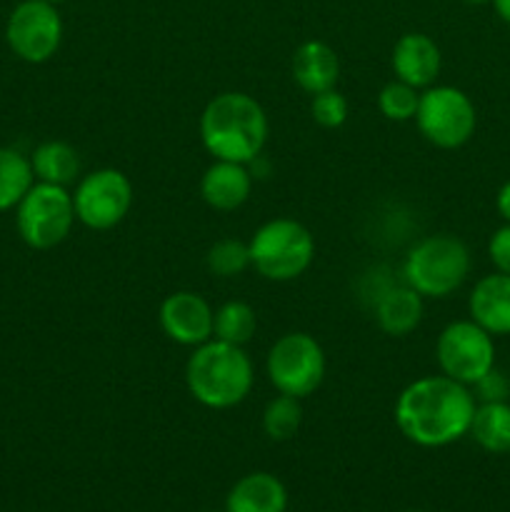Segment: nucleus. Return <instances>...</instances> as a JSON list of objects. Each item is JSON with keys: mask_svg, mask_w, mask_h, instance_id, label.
<instances>
[{"mask_svg": "<svg viewBox=\"0 0 510 512\" xmlns=\"http://www.w3.org/2000/svg\"><path fill=\"white\" fill-rule=\"evenodd\" d=\"M475 395L448 375H425L405 385L395 400V425L420 448H445L470 430Z\"/></svg>", "mask_w": 510, "mask_h": 512, "instance_id": "f257e3e1", "label": "nucleus"}, {"mask_svg": "<svg viewBox=\"0 0 510 512\" xmlns=\"http://www.w3.org/2000/svg\"><path fill=\"white\" fill-rule=\"evenodd\" d=\"M200 140L215 160L250 163L268 140V115L245 93H220L200 115Z\"/></svg>", "mask_w": 510, "mask_h": 512, "instance_id": "f03ea898", "label": "nucleus"}, {"mask_svg": "<svg viewBox=\"0 0 510 512\" xmlns=\"http://www.w3.org/2000/svg\"><path fill=\"white\" fill-rule=\"evenodd\" d=\"M253 363L240 345L210 338L198 345L185 365V383L200 405L228 410L243 403L253 390Z\"/></svg>", "mask_w": 510, "mask_h": 512, "instance_id": "7ed1b4c3", "label": "nucleus"}, {"mask_svg": "<svg viewBox=\"0 0 510 512\" xmlns=\"http://www.w3.org/2000/svg\"><path fill=\"white\" fill-rule=\"evenodd\" d=\"M470 273V250L448 233L428 235L410 248L403 265L405 285L423 298H448Z\"/></svg>", "mask_w": 510, "mask_h": 512, "instance_id": "20e7f679", "label": "nucleus"}, {"mask_svg": "<svg viewBox=\"0 0 510 512\" xmlns=\"http://www.w3.org/2000/svg\"><path fill=\"white\" fill-rule=\"evenodd\" d=\"M250 265L265 280L288 283L300 278L315 258V240L303 223L275 218L260 225L248 243Z\"/></svg>", "mask_w": 510, "mask_h": 512, "instance_id": "39448f33", "label": "nucleus"}, {"mask_svg": "<svg viewBox=\"0 0 510 512\" xmlns=\"http://www.w3.org/2000/svg\"><path fill=\"white\" fill-rule=\"evenodd\" d=\"M420 135L440 150L463 148L475 135L478 113L468 95L453 85H430L420 93L415 113Z\"/></svg>", "mask_w": 510, "mask_h": 512, "instance_id": "423d86ee", "label": "nucleus"}, {"mask_svg": "<svg viewBox=\"0 0 510 512\" xmlns=\"http://www.w3.org/2000/svg\"><path fill=\"white\" fill-rule=\"evenodd\" d=\"M73 193L63 185L33 183L18 203V233L25 245L35 250H50L63 243L75 223Z\"/></svg>", "mask_w": 510, "mask_h": 512, "instance_id": "0eeeda50", "label": "nucleus"}, {"mask_svg": "<svg viewBox=\"0 0 510 512\" xmlns=\"http://www.w3.org/2000/svg\"><path fill=\"white\" fill-rule=\"evenodd\" d=\"M265 373L278 393L303 400L323 383L325 353L313 335L285 333L270 348Z\"/></svg>", "mask_w": 510, "mask_h": 512, "instance_id": "6e6552de", "label": "nucleus"}, {"mask_svg": "<svg viewBox=\"0 0 510 512\" xmlns=\"http://www.w3.org/2000/svg\"><path fill=\"white\" fill-rule=\"evenodd\" d=\"M440 373L473 388L485 373L495 368L493 335L473 320H455L445 325L435 343Z\"/></svg>", "mask_w": 510, "mask_h": 512, "instance_id": "1a4fd4ad", "label": "nucleus"}, {"mask_svg": "<svg viewBox=\"0 0 510 512\" xmlns=\"http://www.w3.org/2000/svg\"><path fill=\"white\" fill-rule=\"evenodd\" d=\"M75 218L90 230H110L123 223L133 208V183L115 168L83 175L73 193Z\"/></svg>", "mask_w": 510, "mask_h": 512, "instance_id": "9d476101", "label": "nucleus"}, {"mask_svg": "<svg viewBox=\"0 0 510 512\" xmlns=\"http://www.w3.org/2000/svg\"><path fill=\"white\" fill-rule=\"evenodd\" d=\"M10 50L25 63H45L63 43V18L58 5L48 0H23L10 13L5 25Z\"/></svg>", "mask_w": 510, "mask_h": 512, "instance_id": "9b49d317", "label": "nucleus"}, {"mask_svg": "<svg viewBox=\"0 0 510 512\" xmlns=\"http://www.w3.org/2000/svg\"><path fill=\"white\" fill-rule=\"evenodd\" d=\"M160 328L173 343L198 348L213 338V308L208 300L190 290L168 295L160 305Z\"/></svg>", "mask_w": 510, "mask_h": 512, "instance_id": "f8f14e48", "label": "nucleus"}, {"mask_svg": "<svg viewBox=\"0 0 510 512\" xmlns=\"http://www.w3.org/2000/svg\"><path fill=\"white\" fill-rule=\"evenodd\" d=\"M390 65L395 70V78L413 88H430L438 80L443 55L438 43L425 33H405L400 35L393 48Z\"/></svg>", "mask_w": 510, "mask_h": 512, "instance_id": "ddd939ff", "label": "nucleus"}, {"mask_svg": "<svg viewBox=\"0 0 510 512\" xmlns=\"http://www.w3.org/2000/svg\"><path fill=\"white\" fill-rule=\"evenodd\" d=\"M470 320L485 333L510 335V275L490 273L475 283L468 298Z\"/></svg>", "mask_w": 510, "mask_h": 512, "instance_id": "4468645a", "label": "nucleus"}, {"mask_svg": "<svg viewBox=\"0 0 510 512\" xmlns=\"http://www.w3.org/2000/svg\"><path fill=\"white\" fill-rule=\"evenodd\" d=\"M250 190H253V175L243 163H230V160H215L200 180L203 200L220 213L238 210L250 198Z\"/></svg>", "mask_w": 510, "mask_h": 512, "instance_id": "2eb2a0df", "label": "nucleus"}, {"mask_svg": "<svg viewBox=\"0 0 510 512\" xmlns=\"http://www.w3.org/2000/svg\"><path fill=\"white\" fill-rule=\"evenodd\" d=\"M288 490L270 473H248L228 490L225 512H285Z\"/></svg>", "mask_w": 510, "mask_h": 512, "instance_id": "dca6fc26", "label": "nucleus"}, {"mask_svg": "<svg viewBox=\"0 0 510 512\" xmlns=\"http://www.w3.org/2000/svg\"><path fill=\"white\" fill-rule=\"evenodd\" d=\"M340 75V60L335 50L323 40H308L298 45L293 53V80L305 90L315 95L323 90L335 88Z\"/></svg>", "mask_w": 510, "mask_h": 512, "instance_id": "f3484780", "label": "nucleus"}, {"mask_svg": "<svg viewBox=\"0 0 510 512\" xmlns=\"http://www.w3.org/2000/svg\"><path fill=\"white\" fill-rule=\"evenodd\" d=\"M375 320L378 328L390 338H405L423 320V295L410 285L385 288L375 300Z\"/></svg>", "mask_w": 510, "mask_h": 512, "instance_id": "a211bd4d", "label": "nucleus"}, {"mask_svg": "<svg viewBox=\"0 0 510 512\" xmlns=\"http://www.w3.org/2000/svg\"><path fill=\"white\" fill-rule=\"evenodd\" d=\"M30 168H33V175L38 178V183L63 185V188H68L80 175V158L73 145L63 143V140H48V143H40L33 150Z\"/></svg>", "mask_w": 510, "mask_h": 512, "instance_id": "6ab92c4d", "label": "nucleus"}, {"mask_svg": "<svg viewBox=\"0 0 510 512\" xmlns=\"http://www.w3.org/2000/svg\"><path fill=\"white\" fill-rule=\"evenodd\" d=\"M470 438L490 455L510 453V403H480L475 405Z\"/></svg>", "mask_w": 510, "mask_h": 512, "instance_id": "aec40b11", "label": "nucleus"}, {"mask_svg": "<svg viewBox=\"0 0 510 512\" xmlns=\"http://www.w3.org/2000/svg\"><path fill=\"white\" fill-rule=\"evenodd\" d=\"M33 180V168L25 155H20L18 150L0 148V213L18 208Z\"/></svg>", "mask_w": 510, "mask_h": 512, "instance_id": "412c9836", "label": "nucleus"}, {"mask_svg": "<svg viewBox=\"0 0 510 512\" xmlns=\"http://www.w3.org/2000/svg\"><path fill=\"white\" fill-rule=\"evenodd\" d=\"M255 310L243 300H230V303L220 305L215 310L213 318V338L223 340V343H233L243 348L250 338L255 335Z\"/></svg>", "mask_w": 510, "mask_h": 512, "instance_id": "4be33fe9", "label": "nucleus"}, {"mask_svg": "<svg viewBox=\"0 0 510 512\" xmlns=\"http://www.w3.org/2000/svg\"><path fill=\"white\" fill-rule=\"evenodd\" d=\"M300 423H303V408L300 400L293 395H275L263 410V430L270 440L283 443L298 435Z\"/></svg>", "mask_w": 510, "mask_h": 512, "instance_id": "5701e85b", "label": "nucleus"}, {"mask_svg": "<svg viewBox=\"0 0 510 512\" xmlns=\"http://www.w3.org/2000/svg\"><path fill=\"white\" fill-rule=\"evenodd\" d=\"M205 265H208L210 273L218 275V278H235V275H240L250 265L248 243L235 238L218 240V243L208 250V255H205Z\"/></svg>", "mask_w": 510, "mask_h": 512, "instance_id": "b1692460", "label": "nucleus"}, {"mask_svg": "<svg viewBox=\"0 0 510 512\" xmlns=\"http://www.w3.org/2000/svg\"><path fill=\"white\" fill-rule=\"evenodd\" d=\"M420 93L413 85L403 83V80L395 78L393 83L385 85L378 95V108L380 113L388 120H395V123H405V120H413L415 113H418Z\"/></svg>", "mask_w": 510, "mask_h": 512, "instance_id": "393cba45", "label": "nucleus"}, {"mask_svg": "<svg viewBox=\"0 0 510 512\" xmlns=\"http://www.w3.org/2000/svg\"><path fill=\"white\" fill-rule=\"evenodd\" d=\"M310 115L323 128H340L348 120V100L335 88L315 93L310 100Z\"/></svg>", "mask_w": 510, "mask_h": 512, "instance_id": "a878e982", "label": "nucleus"}, {"mask_svg": "<svg viewBox=\"0 0 510 512\" xmlns=\"http://www.w3.org/2000/svg\"><path fill=\"white\" fill-rule=\"evenodd\" d=\"M473 390L475 400H480V403H503L510 398V380L498 368H493L473 385Z\"/></svg>", "mask_w": 510, "mask_h": 512, "instance_id": "bb28decb", "label": "nucleus"}, {"mask_svg": "<svg viewBox=\"0 0 510 512\" xmlns=\"http://www.w3.org/2000/svg\"><path fill=\"white\" fill-rule=\"evenodd\" d=\"M488 258L498 273L510 275V223L495 230L488 240Z\"/></svg>", "mask_w": 510, "mask_h": 512, "instance_id": "cd10ccee", "label": "nucleus"}, {"mask_svg": "<svg viewBox=\"0 0 510 512\" xmlns=\"http://www.w3.org/2000/svg\"><path fill=\"white\" fill-rule=\"evenodd\" d=\"M495 208H498V215L505 220V223H510V180H505L503 185H500L498 195H495Z\"/></svg>", "mask_w": 510, "mask_h": 512, "instance_id": "c85d7f7f", "label": "nucleus"}, {"mask_svg": "<svg viewBox=\"0 0 510 512\" xmlns=\"http://www.w3.org/2000/svg\"><path fill=\"white\" fill-rule=\"evenodd\" d=\"M490 3H493L498 18L505 20V23L510 25V0H490Z\"/></svg>", "mask_w": 510, "mask_h": 512, "instance_id": "c756f323", "label": "nucleus"}, {"mask_svg": "<svg viewBox=\"0 0 510 512\" xmlns=\"http://www.w3.org/2000/svg\"><path fill=\"white\" fill-rule=\"evenodd\" d=\"M465 3H470V5H485V3H490V0H465Z\"/></svg>", "mask_w": 510, "mask_h": 512, "instance_id": "7c9ffc66", "label": "nucleus"}, {"mask_svg": "<svg viewBox=\"0 0 510 512\" xmlns=\"http://www.w3.org/2000/svg\"><path fill=\"white\" fill-rule=\"evenodd\" d=\"M48 3H53V5H58V3H65V0H48Z\"/></svg>", "mask_w": 510, "mask_h": 512, "instance_id": "2f4dec72", "label": "nucleus"}, {"mask_svg": "<svg viewBox=\"0 0 510 512\" xmlns=\"http://www.w3.org/2000/svg\"><path fill=\"white\" fill-rule=\"evenodd\" d=\"M403 512H423V510H403Z\"/></svg>", "mask_w": 510, "mask_h": 512, "instance_id": "473e14b6", "label": "nucleus"}]
</instances>
